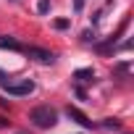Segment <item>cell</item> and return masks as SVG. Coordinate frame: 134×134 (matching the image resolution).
Instances as JSON below:
<instances>
[{
	"mask_svg": "<svg viewBox=\"0 0 134 134\" xmlns=\"http://www.w3.org/2000/svg\"><path fill=\"white\" fill-rule=\"evenodd\" d=\"M29 121L37 129H53L58 124V110L50 108V105H37V108L29 110Z\"/></svg>",
	"mask_w": 134,
	"mask_h": 134,
	"instance_id": "6da1fadb",
	"label": "cell"
},
{
	"mask_svg": "<svg viewBox=\"0 0 134 134\" xmlns=\"http://www.w3.org/2000/svg\"><path fill=\"white\" fill-rule=\"evenodd\" d=\"M3 90H5L8 95H13V97H21V95H32V92H34V82H29V79H24L21 84L8 82V84H3Z\"/></svg>",
	"mask_w": 134,
	"mask_h": 134,
	"instance_id": "7a4b0ae2",
	"label": "cell"
},
{
	"mask_svg": "<svg viewBox=\"0 0 134 134\" xmlns=\"http://www.w3.org/2000/svg\"><path fill=\"white\" fill-rule=\"evenodd\" d=\"M24 50H26V55L37 58L40 63H53L55 60V53H50V50H42V47H24Z\"/></svg>",
	"mask_w": 134,
	"mask_h": 134,
	"instance_id": "3957f363",
	"label": "cell"
},
{
	"mask_svg": "<svg viewBox=\"0 0 134 134\" xmlns=\"http://www.w3.org/2000/svg\"><path fill=\"white\" fill-rule=\"evenodd\" d=\"M66 116H69V118H74V121H76V124H82V126H87V129H90V126H95V124H92V121H90V118H87L79 108H74V105H69V108H66Z\"/></svg>",
	"mask_w": 134,
	"mask_h": 134,
	"instance_id": "277c9868",
	"label": "cell"
},
{
	"mask_svg": "<svg viewBox=\"0 0 134 134\" xmlns=\"http://www.w3.org/2000/svg\"><path fill=\"white\" fill-rule=\"evenodd\" d=\"M74 79L76 82H92L95 79V71L92 69H79V71H74Z\"/></svg>",
	"mask_w": 134,
	"mask_h": 134,
	"instance_id": "5b68a950",
	"label": "cell"
},
{
	"mask_svg": "<svg viewBox=\"0 0 134 134\" xmlns=\"http://www.w3.org/2000/svg\"><path fill=\"white\" fill-rule=\"evenodd\" d=\"M0 47L3 50H24L16 40H11V37H0Z\"/></svg>",
	"mask_w": 134,
	"mask_h": 134,
	"instance_id": "8992f818",
	"label": "cell"
},
{
	"mask_svg": "<svg viewBox=\"0 0 134 134\" xmlns=\"http://www.w3.org/2000/svg\"><path fill=\"white\" fill-rule=\"evenodd\" d=\"M100 126H103V129H121V124H118L116 118H105V121H103Z\"/></svg>",
	"mask_w": 134,
	"mask_h": 134,
	"instance_id": "52a82bcc",
	"label": "cell"
},
{
	"mask_svg": "<svg viewBox=\"0 0 134 134\" xmlns=\"http://www.w3.org/2000/svg\"><path fill=\"white\" fill-rule=\"evenodd\" d=\"M50 11V0H40L37 3V13H47Z\"/></svg>",
	"mask_w": 134,
	"mask_h": 134,
	"instance_id": "ba28073f",
	"label": "cell"
},
{
	"mask_svg": "<svg viewBox=\"0 0 134 134\" xmlns=\"http://www.w3.org/2000/svg\"><path fill=\"white\" fill-rule=\"evenodd\" d=\"M53 26H55V29H66V26H69V19H58Z\"/></svg>",
	"mask_w": 134,
	"mask_h": 134,
	"instance_id": "9c48e42d",
	"label": "cell"
},
{
	"mask_svg": "<svg viewBox=\"0 0 134 134\" xmlns=\"http://www.w3.org/2000/svg\"><path fill=\"white\" fill-rule=\"evenodd\" d=\"M82 40H84V42H95V32H84Z\"/></svg>",
	"mask_w": 134,
	"mask_h": 134,
	"instance_id": "30bf717a",
	"label": "cell"
},
{
	"mask_svg": "<svg viewBox=\"0 0 134 134\" xmlns=\"http://www.w3.org/2000/svg\"><path fill=\"white\" fill-rule=\"evenodd\" d=\"M8 82H11V79H8V74H5V71H0V87L8 84Z\"/></svg>",
	"mask_w": 134,
	"mask_h": 134,
	"instance_id": "8fae6325",
	"label": "cell"
},
{
	"mask_svg": "<svg viewBox=\"0 0 134 134\" xmlns=\"http://www.w3.org/2000/svg\"><path fill=\"white\" fill-rule=\"evenodd\" d=\"M84 8V0H74V11H82Z\"/></svg>",
	"mask_w": 134,
	"mask_h": 134,
	"instance_id": "7c38bea8",
	"label": "cell"
},
{
	"mask_svg": "<svg viewBox=\"0 0 134 134\" xmlns=\"http://www.w3.org/2000/svg\"><path fill=\"white\" fill-rule=\"evenodd\" d=\"M0 126H8V121H3V118H0Z\"/></svg>",
	"mask_w": 134,
	"mask_h": 134,
	"instance_id": "4fadbf2b",
	"label": "cell"
}]
</instances>
